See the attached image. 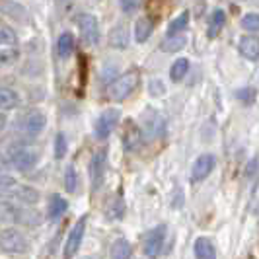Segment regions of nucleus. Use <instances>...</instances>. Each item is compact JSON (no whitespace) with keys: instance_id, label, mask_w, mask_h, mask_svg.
<instances>
[{"instance_id":"nucleus-1","label":"nucleus","mask_w":259,"mask_h":259,"mask_svg":"<svg viewBox=\"0 0 259 259\" xmlns=\"http://www.w3.org/2000/svg\"><path fill=\"white\" fill-rule=\"evenodd\" d=\"M137 86H139V72H137V70H129V72L117 76L115 80L109 84L107 96H109V100H113V102H125L131 94L137 90Z\"/></svg>"},{"instance_id":"nucleus-2","label":"nucleus","mask_w":259,"mask_h":259,"mask_svg":"<svg viewBox=\"0 0 259 259\" xmlns=\"http://www.w3.org/2000/svg\"><path fill=\"white\" fill-rule=\"evenodd\" d=\"M8 160L18 171H29L39 162V152L29 144H16L8 150Z\"/></svg>"},{"instance_id":"nucleus-3","label":"nucleus","mask_w":259,"mask_h":259,"mask_svg":"<svg viewBox=\"0 0 259 259\" xmlns=\"http://www.w3.org/2000/svg\"><path fill=\"white\" fill-rule=\"evenodd\" d=\"M164 240H166V224H158L152 230L144 234L143 238V253L146 257H156L160 255L162 247H164Z\"/></svg>"},{"instance_id":"nucleus-4","label":"nucleus","mask_w":259,"mask_h":259,"mask_svg":"<svg viewBox=\"0 0 259 259\" xmlns=\"http://www.w3.org/2000/svg\"><path fill=\"white\" fill-rule=\"evenodd\" d=\"M0 249L6 253H24L27 249L26 236L16 230V228H6L0 232Z\"/></svg>"},{"instance_id":"nucleus-5","label":"nucleus","mask_w":259,"mask_h":259,"mask_svg":"<svg viewBox=\"0 0 259 259\" xmlns=\"http://www.w3.org/2000/svg\"><path fill=\"white\" fill-rule=\"evenodd\" d=\"M105 169H107V150L100 148V150L94 152V156H92L90 160V182L94 191H98L104 185Z\"/></svg>"},{"instance_id":"nucleus-6","label":"nucleus","mask_w":259,"mask_h":259,"mask_svg":"<svg viewBox=\"0 0 259 259\" xmlns=\"http://www.w3.org/2000/svg\"><path fill=\"white\" fill-rule=\"evenodd\" d=\"M119 117H121L119 109H113V107L102 111V115L98 117L96 123H94V135H96V139H100V141L107 139V137L113 133V129L117 127Z\"/></svg>"},{"instance_id":"nucleus-7","label":"nucleus","mask_w":259,"mask_h":259,"mask_svg":"<svg viewBox=\"0 0 259 259\" xmlns=\"http://www.w3.org/2000/svg\"><path fill=\"white\" fill-rule=\"evenodd\" d=\"M78 29H80V35H82L86 45L94 47V45L100 43V24H98L96 16L80 14L78 16Z\"/></svg>"},{"instance_id":"nucleus-8","label":"nucleus","mask_w":259,"mask_h":259,"mask_svg":"<svg viewBox=\"0 0 259 259\" xmlns=\"http://www.w3.org/2000/svg\"><path fill=\"white\" fill-rule=\"evenodd\" d=\"M143 121V127H141V133H143V139H154V137H160L162 131H164V119L160 117L158 111L154 109H146L141 117Z\"/></svg>"},{"instance_id":"nucleus-9","label":"nucleus","mask_w":259,"mask_h":259,"mask_svg":"<svg viewBox=\"0 0 259 259\" xmlns=\"http://www.w3.org/2000/svg\"><path fill=\"white\" fill-rule=\"evenodd\" d=\"M86 222L88 219L86 217H80V221L72 226V230L68 232V238H66L65 244V257H74L76 251L82 246V240H84V232H86Z\"/></svg>"},{"instance_id":"nucleus-10","label":"nucleus","mask_w":259,"mask_h":259,"mask_svg":"<svg viewBox=\"0 0 259 259\" xmlns=\"http://www.w3.org/2000/svg\"><path fill=\"white\" fill-rule=\"evenodd\" d=\"M8 197L14 203H22V205H35L39 203V191L31 185H22V183H16L12 189H8Z\"/></svg>"},{"instance_id":"nucleus-11","label":"nucleus","mask_w":259,"mask_h":259,"mask_svg":"<svg viewBox=\"0 0 259 259\" xmlns=\"http://www.w3.org/2000/svg\"><path fill=\"white\" fill-rule=\"evenodd\" d=\"M217 166V158L214 154H201L193 164V169H191V182H203L210 176V171Z\"/></svg>"},{"instance_id":"nucleus-12","label":"nucleus","mask_w":259,"mask_h":259,"mask_svg":"<svg viewBox=\"0 0 259 259\" xmlns=\"http://www.w3.org/2000/svg\"><path fill=\"white\" fill-rule=\"evenodd\" d=\"M12 221L24 226H39L41 224V214L33 208H22V207H12Z\"/></svg>"},{"instance_id":"nucleus-13","label":"nucleus","mask_w":259,"mask_h":259,"mask_svg":"<svg viewBox=\"0 0 259 259\" xmlns=\"http://www.w3.org/2000/svg\"><path fill=\"white\" fill-rule=\"evenodd\" d=\"M238 49H240V55L246 61L255 63L259 59V39L253 37V35H244L238 43Z\"/></svg>"},{"instance_id":"nucleus-14","label":"nucleus","mask_w":259,"mask_h":259,"mask_svg":"<svg viewBox=\"0 0 259 259\" xmlns=\"http://www.w3.org/2000/svg\"><path fill=\"white\" fill-rule=\"evenodd\" d=\"M107 41H109V45L113 49H121V51L127 49L129 47V29H127V26L125 24H117V26L111 27Z\"/></svg>"},{"instance_id":"nucleus-15","label":"nucleus","mask_w":259,"mask_h":259,"mask_svg":"<svg viewBox=\"0 0 259 259\" xmlns=\"http://www.w3.org/2000/svg\"><path fill=\"white\" fill-rule=\"evenodd\" d=\"M129 125L125 127V133H123V144L129 152H135L139 150V146L143 143V133L137 125H133V121H127Z\"/></svg>"},{"instance_id":"nucleus-16","label":"nucleus","mask_w":259,"mask_h":259,"mask_svg":"<svg viewBox=\"0 0 259 259\" xmlns=\"http://www.w3.org/2000/svg\"><path fill=\"white\" fill-rule=\"evenodd\" d=\"M45 125H47V119H45V115L41 111H31L24 119V131L29 137H37L39 133L45 129Z\"/></svg>"},{"instance_id":"nucleus-17","label":"nucleus","mask_w":259,"mask_h":259,"mask_svg":"<svg viewBox=\"0 0 259 259\" xmlns=\"http://www.w3.org/2000/svg\"><path fill=\"white\" fill-rule=\"evenodd\" d=\"M0 12L8 18H12L16 22H26L27 20V10L24 6H20L18 2L12 0H0Z\"/></svg>"},{"instance_id":"nucleus-18","label":"nucleus","mask_w":259,"mask_h":259,"mask_svg":"<svg viewBox=\"0 0 259 259\" xmlns=\"http://www.w3.org/2000/svg\"><path fill=\"white\" fill-rule=\"evenodd\" d=\"M193 253H195V257H199V259H214L217 257L214 244H212L208 238H205V236H201V238L195 240Z\"/></svg>"},{"instance_id":"nucleus-19","label":"nucleus","mask_w":259,"mask_h":259,"mask_svg":"<svg viewBox=\"0 0 259 259\" xmlns=\"http://www.w3.org/2000/svg\"><path fill=\"white\" fill-rule=\"evenodd\" d=\"M20 105V94L8 86H0V111H12Z\"/></svg>"},{"instance_id":"nucleus-20","label":"nucleus","mask_w":259,"mask_h":259,"mask_svg":"<svg viewBox=\"0 0 259 259\" xmlns=\"http://www.w3.org/2000/svg\"><path fill=\"white\" fill-rule=\"evenodd\" d=\"M135 39H137V43H144V41H148V37L152 35V31H154V22L150 20V18H139L137 20V24H135Z\"/></svg>"},{"instance_id":"nucleus-21","label":"nucleus","mask_w":259,"mask_h":259,"mask_svg":"<svg viewBox=\"0 0 259 259\" xmlns=\"http://www.w3.org/2000/svg\"><path fill=\"white\" fill-rule=\"evenodd\" d=\"M224 26H226V12H224L222 8L212 10V14H210V24H208L207 37L208 39L219 37V33L222 31V27Z\"/></svg>"},{"instance_id":"nucleus-22","label":"nucleus","mask_w":259,"mask_h":259,"mask_svg":"<svg viewBox=\"0 0 259 259\" xmlns=\"http://www.w3.org/2000/svg\"><path fill=\"white\" fill-rule=\"evenodd\" d=\"M72 53H74V35L68 33V31L61 33V37L57 41V55H59V59L66 61Z\"/></svg>"},{"instance_id":"nucleus-23","label":"nucleus","mask_w":259,"mask_h":259,"mask_svg":"<svg viewBox=\"0 0 259 259\" xmlns=\"http://www.w3.org/2000/svg\"><path fill=\"white\" fill-rule=\"evenodd\" d=\"M185 45H187V37L176 33V35H168V37L164 39V41L160 43V49L164 53H178V51H182Z\"/></svg>"},{"instance_id":"nucleus-24","label":"nucleus","mask_w":259,"mask_h":259,"mask_svg":"<svg viewBox=\"0 0 259 259\" xmlns=\"http://www.w3.org/2000/svg\"><path fill=\"white\" fill-rule=\"evenodd\" d=\"M109 255L113 259H127L133 255V247L125 238H117L109 247Z\"/></svg>"},{"instance_id":"nucleus-25","label":"nucleus","mask_w":259,"mask_h":259,"mask_svg":"<svg viewBox=\"0 0 259 259\" xmlns=\"http://www.w3.org/2000/svg\"><path fill=\"white\" fill-rule=\"evenodd\" d=\"M66 208H68V203H66L65 199H63L61 195H53L51 201H49L47 214H49V219H51V221H57L59 217H63V214H65Z\"/></svg>"},{"instance_id":"nucleus-26","label":"nucleus","mask_w":259,"mask_h":259,"mask_svg":"<svg viewBox=\"0 0 259 259\" xmlns=\"http://www.w3.org/2000/svg\"><path fill=\"white\" fill-rule=\"evenodd\" d=\"M105 214L109 221H121L125 217V201L121 197H115L109 201V205L105 208Z\"/></svg>"},{"instance_id":"nucleus-27","label":"nucleus","mask_w":259,"mask_h":259,"mask_svg":"<svg viewBox=\"0 0 259 259\" xmlns=\"http://www.w3.org/2000/svg\"><path fill=\"white\" fill-rule=\"evenodd\" d=\"M187 70H189V59L182 57V59H178V61L171 65V68H169V78H171L174 82H180V80L185 78Z\"/></svg>"},{"instance_id":"nucleus-28","label":"nucleus","mask_w":259,"mask_h":259,"mask_svg":"<svg viewBox=\"0 0 259 259\" xmlns=\"http://www.w3.org/2000/svg\"><path fill=\"white\" fill-rule=\"evenodd\" d=\"M189 26V12H182L176 20H171L168 26V35H176V33H182Z\"/></svg>"},{"instance_id":"nucleus-29","label":"nucleus","mask_w":259,"mask_h":259,"mask_svg":"<svg viewBox=\"0 0 259 259\" xmlns=\"http://www.w3.org/2000/svg\"><path fill=\"white\" fill-rule=\"evenodd\" d=\"M18 33L10 26H0V47H16Z\"/></svg>"},{"instance_id":"nucleus-30","label":"nucleus","mask_w":259,"mask_h":259,"mask_svg":"<svg viewBox=\"0 0 259 259\" xmlns=\"http://www.w3.org/2000/svg\"><path fill=\"white\" fill-rule=\"evenodd\" d=\"M236 100L249 107V105L255 104V100H257V90H255V88H251V86L240 88V90L236 92Z\"/></svg>"},{"instance_id":"nucleus-31","label":"nucleus","mask_w":259,"mask_h":259,"mask_svg":"<svg viewBox=\"0 0 259 259\" xmlns=\"http://www.w3.org/2000/svg\"><path fill=\"white\" fill-rule=\"evenodd\" d=\"M65 189L68 193H76L78 189V174L74 166H68L65 171Z\"/></svg>"},{"instance_id":"nucleus-32","label":"nucleus","mask_w":259,"mask_h":259,"mask_svg":"<svg viewBox=\"0 0 259 259\" xmlns=\"http://www.w3.org/2000/svg\"><path fill=\"white\" fill-rule=\"evenodd\" d=\"M18 57H20V53L16 51L14 47H2V51H0V66L14 65L18 61Z\"/></svg>"},{"instance_id":"nucleus-33","label":"nucleus","mask_w":259,"mask_h":259,"mask_svg":"<svg viewBox=\"0 0 259 259\" xmlns=\"http://www.w3.org/2000/svg\"><path fill=\"white\" fill-rule=\"evenodd\" d=\"M242 27H244L246 31H251V33L259 31V14L247 12L246 16L242 18Z\"/></svg>"},{"instance_id":"nucleus-34","label":"nucleus","mask_w":259,"mask_h":259,"mask_svg":"<svg viewBox=\"0 0 259 259\" xmlns=\"http://www.w3.org/2000/svg\"><path fill=\"white\" fill-rule=\"evenodd\" d=\"M66 150H68V143H66V137L65 133H59L57 137H55V158H65Z\"/></svg>"},{"instance_id":"nucleus-35","label":"nucleus","mask_w":259,"mask_h":259,"mask_svg":"<svg viewBox=\"0 0 259 259\" xmlns=\"http://www.w3.org/2000/svg\"><path fill=\"white\" fill-rule=\"evenodd\" d=\"M143 0H119V6L125 14H135L141 8Z\"/></svg>"},{"instance_id":"nucleus-36","label":"nucleus","mask_w":259,"mask_h":259,"mask_svg":"<svg viewBox=\"0 0 259 259\" xmlns=\"http://www.w3.org/2000/svg\"><path fill=\"white\" fill-rule=\"evenodd\" d=\"M16 183L18 182H16L14 176L6 174V171H0V189H12Z\"/></svg>"},{"instance_id":"nucleus-37","label":"nucleus","mask_w":259,"mask_h":259,"mask_svg":"<svg viewBox=\"0 0 259 259\" xmlns=\"http://www.w3.org/2000/svg\"><path fill=\"white\" fill-rule=\"evenodd\" d=\"M148 90H150V94H152L154 98H158V96H164V94H166V86H164L160 80H152V82L148 84Z\"/></svg>"},{"instance_id":"nucleus-38","label":"nucleus","mask_w":259,"mask_h":259,"mask_svg":"<svg viewBox=\"0 0 259 259\" xmlns=\"http://www.w3.org/2000/svg\"><path fill=\"white\" fill-rule=\"evenodd\" d=\"M6 123H8V119H6V115H4L2 111H0V131L6 127Z\"/></svg>"},{"instance_id":"nucleus-39","label":"nucleus","mask_w":259,"mask_h":259,"mask_svg":"<svg viewBox=\"0 0 259 259\" xmlns=\"http://www.w3.org/2000/svg\"><path fill=\"white\" fill-rule=\"evenodd\" d=\"M6 168H8V162L0 158V171H4V169H6Z\"/></svg>"}]
</instances>
